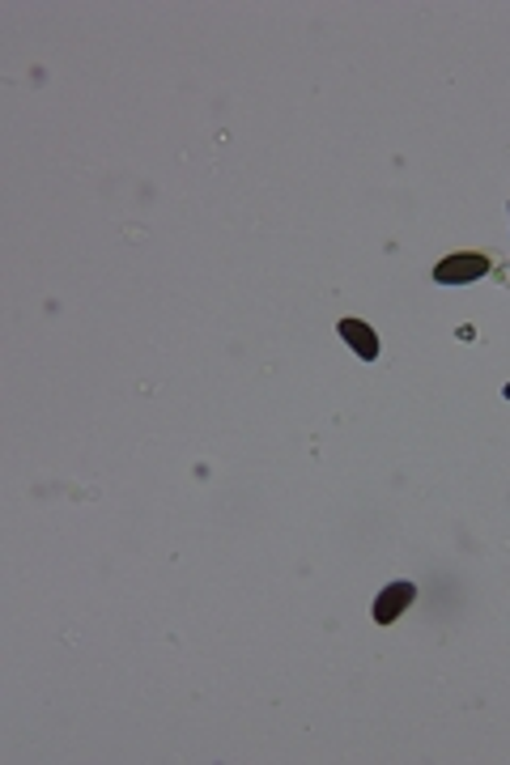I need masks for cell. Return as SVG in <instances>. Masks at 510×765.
I'll return each mask as SVG.
<instances>
[{
  "mask_svg": "<svg viewBox=\"0 0 510 765\" xmlns=\"http://www.w3.org/2000/svg\"><path fill=\"white\" fill-rule=\"evenodd\" d=\"M489 273V255L485 252H455L434 264V281L439 286H468Z\"/></svg>",
  "mask_w": 510,
  "mask_h": 765,
  "instance_id": "6da1fadb",
  "label": "cell"
},
{
  "mask_svg": "<svg viewBox=\"0 0 510 765\" xmlns=\"http://www.w3.org/2000/svg\"><path fill=\"white\" fill-rule=\"evenodd\" d=\"M417 600V583L409 578H396V583H387L379 596H375V605H370V617H375V625H396Z\"/></svg>",
  "mask_w": 510,
  "mask_h": 765,
  "instance_id": "7a4b0ae2",
  "label": "cell"
},
{
  "mask_svg": "<svg viewBox=\"0 0 510 765\" xmlns=\"http://www.w3.org/2000/svg\"><path fill=\"white\" fill-rule=\"evenodd\" d=\"M336 332H341V341H345L362 362H375V357H379V332H375L370 323H362V319L350 315L336 323Z\"/></svg>",
  "mask_w": 510,
  "mask_h": 765,
  "instance_id": "3957f363",
  "label": "cell"
},
{
  "mask_svg": "<svg viewBox=\"0 0 510 765\" xmlns=\"http://www.w3.org/2000/svg\"><path fill=\"white\" fill-rule=\"evenodd\" d=\"M502 396H507V400H510V382H507V387H502Z\"/></svg>",
  "mask_w": 510,
  "mask_h": 765,
  "instance_id": "277c9868",
  "label": "cell"
},
{
  "mask_svg": "<svg viewBox=\"0 0 510 765\" xmlns=\"http://www.w3.org/2000/svg\"><path fill=\"white\" fill-rule=\"evenodd\" d=\"M507 213H510V204H507Z\"/></svg>",
  "mask_w": 510,
  "mask_h": 765,
  "instance_id": "5b68a950",
  "label": "cell"
}]
</instances>
